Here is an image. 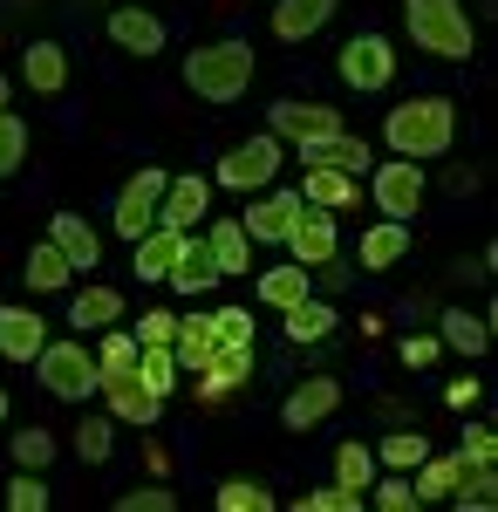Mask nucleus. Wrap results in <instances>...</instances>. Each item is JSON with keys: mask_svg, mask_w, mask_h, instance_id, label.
Listing matches in <instances>:
<instances>
[{"mask_svg": "<svg viewBox=\"0 0 498 512\" xmlns=\"http://www.w3.org/2000/svg\"><path fill=\"white\" fill-rule=\"evenodd\" d=\"M403 253H410V226H403V219H383V226H369V233H362V246H355L362 274H383V267H396Z\"/></svg>", "mask_w": 498, "mask_h": 512, "instance_id": "4be33fe9", "label": "nucleus"}, {"mask_svg": "<svg viewBox=\"0 0 498 512\" xmlns=\"http://www.w3.org/2000/svg\"><path fill=\"white\" fill-rule=\"evenodd\" d=\"M437 342H444V349H458V355H485L492 328H485L478 315H464V308H451V315H444V335H437Z\"/></svg>", "mask_w": 498, "mask_h": 512, "instance_id": "c9c22d12", "label": "nucleus"}, {"mask_svg": "<svg viewBox=\"0 0 498 512\" xmlns=\"http://www.w3.org/2000/svg\"><path fill=\"white\" fill-rule=\"evenodd\" d=\"M41 342H48V321L28 315V308H0V355L7 362H35Z\"/></svg>", "mask_w": 498, "mask_h": 512, "instance_id": "aec40b11", "label": "nucleus"}, {"mask_svg": "<svg viewBox=\"0 0 498 512\" xmlns=\"http://www.w3.org/2000/svg\"><path fill=\"white\" fill-rule=\"evenodd\" d=\"M464 458H478V465H492V458H498V431H492V424H464Z\"/></svg>", "mask_w": 498, "mask_h": 512, "instance_id": "de8ad7c7", "label": "nucleus"}, {"mask_svg": "<svg viewBox=\"0 0 498 512\" xmlns=\"http://www.w3.org/2000/svg\"><path fill=\"white\" fill-rule=\"evenodd\" d=\"M48 239L62 246V260H69L76 274H89V267L103 260V239L82 226V212H55V219H48Z\"/></svg>", "mask_w": 498, "mask_h": 512, "instance_id": "6ab92c4d", "label": "nucleus"}, {"mask_svg": "<svg viewBox=\"0 0 498 512\" xmlns=\"http://www.w3.org/2000/svg\"><path fill=\"white\" fill-rule=\"evenodd\" d=\"M246 82H253V48L246 41H212V48L185 55V89L205 96V103H239Z\"/></svg>", "mask_w": 498, "mask_h": 512, "instance_id": "f03ea898", "label": "nucleus"}, {"mask_svg": "<svg viewBox=\"0 0 498 512\" xmlns=\"http://www.w3.org/2000/svg\"><path fill=\"white\" fill-rule=\"evenodd\" d=\"M458 472H464V451L458 458H423L410 485H417V499H451L458 492Z\"/></svg>", "mask_w": 498, "mask_h": 512, "instance_id": "f704fd0d", "label": "nucleus"}, {"mask_svg": "<svg viewBox=\"0 0 498 512\" xmlns=\"http://www.w3.org/2000/svg\"><path fill=\"white\" fill-rule=\"evenodd\" d=\"M437 349H444L437 335H410V342H403V362H410V369H430V362H437Z\"/></svg>", "mask_w": 498, "mask_h": 512, "instance_id": "8fccbe9b", "label": "nucleus"}, {"mask_svg": "<svg viewBox=\"0 0 498 512\" xmlns=\"http://www.w3.org/2000/svg\"><path fill=\"white\" fill-rule=\"evenodd\" d=\"M307 294H314V280L301 274V260H294V267L260 274V301H267V308H294V301H307Z\"/></svg>", "mask_w": 498, "mask_h": 512, "instance_id": "2f4dec72", "label": "nucleus"}, {"mask_svg": "<svg viewBox=\"0 0 498 512\" xmlns=\"http://www.w3.org/2000/svg\"><path fill=\"white\" fill-rule=\"evenodd\" d=\"M164 185H171V171H157V164H137V178L116 192V233L123 239H144L157 226V198H164Z\"/></svg>", "mask_w": 498, "mask_h": 512, "instance_id": "0eeeda50", "label": "nucleus"}, {"mask_svg": "<svg viewBox=\"0 0 498 512\" xmlns=\"http://www.w3.org/2000/svg\"><path fill=\"white\" fill-rule=\"evenodd\" d=\"M28 158V117L21 110H0V178H14Z\"/></svg>", "mask_w": 498, "mask_h": 512, "instance_id": "4c0bfd02", "label": "nucleus"}, {"mask_svg": "<svg viewBox=\"0 0 498 512\" xmlns=\"http://www.w3.org/2000/svg\"><path fill=\"white\" fill-rule=\"evenodd\" d=\"M116 315H123V294L116 287H82L76 301H69V328H82V335H103Z\"/></svg>", "mask_w": 498, "mask_h": 512, "instance_id": "393cba45", "label": "nucleus"}, {"mask_svg": "<svg viewBox=\"0 0 498 512\" xmlns=\"http://www.w3.org/2000/svg\"><path fill=\"white\" fill-rule=\"evenodd\" d=\"M369 492H376V506H383V512H410V506H423V499H417V485H410L403 472L383 478V485H369Z\"/></svg>", "mask_w": 498, "mask_h": 512, "instance_id": "49530a36", "label": "nucleus"}, {"mask_svg": "<svg viewBox=\"0 0 498 512\" xmlns=\"http://www.w3.org/2000/svg\"><path fill=\"white\" fill-rule=\"evenodd\" d=\"M96 390L110 396V417H123V424H137V431L164 417V396H151L144 383H137V376H130V369H123V376H103Z\"/></svg>", "mask_w": 498, "mask_h": 512, "instance_id": "4468645a", "label": "nucleus"}, {"mask_svg": "<svg viewBox=\"0 0 498 512\" xmlns=\"http://www.w3.org/2000/svg\"><path fill=\"white\" fill-rule=\"evenodd\" d=\"M137 349H144V342H137V335H130V328H103V342H96V369H103V376H123V369H137Z\"/></svg>", "mask_w": 498, "mask_h": 512, "instance_id": "72a5a7b5", "label": "nucleus"}, {"mask_svg": "<svg viewBox=\"0 0 498 512\" xmlns=\"http://www.w3.org/2000/svg\"><path fill=\"white\" fill-rule=\"evenodd\" d=\"M369 198H376V212L383 219H417V205H423V171L410 158H396V164H376V178H369Z\"/></svg>", "mask_w": 498, "mask_h": 512, "instance_id": "6e6552de", "label": "nucleus"}, {"mask_svg": "<svg viewBox=\"0 0 498 512\" xmlns=\"http://www.w3.org/2000/svg\"><path fill=\"white\" fill-rule=\"evenodd\" d=\"M110 41L116 48H123V55H137V62H144V55H164V21H157V14H144V7H116L110 14Z\"/></svg>", "mask_w": 498, "mask_h": 512, "instance_id": "2eb2a0df", "label": "nucleus"}, {"mask_svg": "<svg viewBox=\"0 0 498 512\" xmlns=\"http://www.w3.org/2000/svg\"><path fill=\"white\" fill-rule=\"evenodd\" d=\"M342 82L348 89H389L396 82V48L383 35H355L342 48Z\"/></svg>", "mask_w": 498, "mask_h": 512, "instance_id": "9b49d317", "label": "nucleus"}, {"mask_svg": "<svg viewBox=\"0 0 498 512\" xmlns=\"http://www.w3.org/2000/svg\"><path fill=\"white\" fill-rule=\"evenodd\" d=\"M362 198V178H348V171H335V164H307L301 178V205H321V212H348Z\"/></svg>", "mask_w": 498, "mask_h": 512, "instance_id": "dca6fc26", "label": "nucleus"}, {"mask_svg": "<svg viewBox=\"0 0 498 512\" xmlns=\"http://www.w3.org/2000/svg\"><path fill=\"white\" fill-rule=\"evenodd\" d=\"M7 96H14V82H7V76H0V110H7Z\"/></svg>", "mask_w": 498, "mask_h": 512, "instance_id": "603ef678", "label": "nucleus"}, {"mask_svg": "<svg viewBox=\"0 0 498 512\" xmlns=\"http://www.w3.org/2000/svg\"><path fill=\"white\" fill-rule=\"evenodd\" d=\"M246 376H253V342H246V349H219V355H212V369H198V390L219 403V396H232Z\"/></svg>", "mask_w": 498, "mask_h": 512, "instance_id": "b1692460", "label": "nucleus"}, {"mask_svg": "<svg viewBox=\"0 0 498 512\" xmlns=\"http://www.w3.org/2000/svg\"><path fill=\"white\" fill-rule=\"evenodd\" d=\"M130 376H137V383H144L151 396H171L185 369H178V355L164 349V342H144V349H137V369H130Z\"/></svg>", "mask_w": 498, "mask_h": 512, "instance_id": "cd10ccee", "label": "nucleus"}, {"mask_svg": "<svg viewBox=\"0 0 498 512\" xmlns=\"http://www.w3.org/2000/svg\"><path fill=\"white\" fill-rule=\"evenodd\" d=\"M130 246H137V280H164V274H171V260H178V246H185V233L151 226L144 239H130Z\"/></svg>", "mask_w": 498, "mask_h": 512, "instance_id": "bb28decb", "label": "nucleus"}, {"mask_svg": "<svg viewBox=\"0 0 498 512\" xmlns=\"http://www.w3.org/2000/svg\"><path fill=\"white\" fill-rule=\"evenodd\" d=\"M171 355H178V369H212V355H219V335H212V315H178V335H171Z\"/></svg>", "mask_w": 498, "mask_h": 512, "instance_id": "412c9836", "label": "nucleus"}, {"mask_svg": "<svg viewBox=\"0 0 498 512\" xmlns=\"http://www.w3.org/2000/svg\"><path fill=\"white\" fill-rule=\"evenodd\" d=\"M362 506V492H348V485H321V492H301V512H355Z\"/></svg>", "mask_w": 498, "mask_h": 512, "instance_id": "a18cd8bd", "label": "nucleus"}, {"mask_svg": "<svg viewBox=\"0 0 498 512\" xmlns=\"http://www.w3.org/2000/svg\"><path fill=\"white\" fill-rule=\"evenodd\" d=\"M294 212H301V192H267V198H253V205H246V219H239V226H246L253 246H280L287 226H294Z\"/></svg>", "mask_w": 498, "mask_h": 512, "instance_id": "f8f14e48", "label": "nucleus"}, {"mask_svg": "<svg viewBox=\"0 0 498 512\" xmlns=\"http://www.w3.org/2000/svg\"><path fill=\"white\" fill-rule=\"evenodd\" d=\"M267 506H273L267 485H246V478H226L219 485V512H267Z\"/></svg>", "mask_w": 498, "mask_h": 512, "instance_id": "79ce46f5", "label": "nucleus"}, {"mask_svg": "<svg viewBox=\"0 0 498 512\" xmlns=\"http://www.w3.org/2000/svg\"><path fill=\"white\" fill-rule=\"evenodd\" d=\"M280 315H287V342H328V335L342 328V315H335L328 301H314V294L294 301V308H280Z\"/></svg>", "mask_w": 498, "mask_h": 512, "instance_id": "a878e982", "label": "nucleus"}, {"mask_svg": "<svg viewBox=\"0 0 498 512\" xmlns=\"http://www.w3.org/2000/svg\"><path fill=\"white\" fill-rule=\"evenodd\" d=\"M423 458H430V437H417V431H389L376 444V465H389V472H417Z\"/></svg>", "mask_w": 498, "mask_h": 512, "instance_id": "473e14b6", "label": "nucleus"}, {"mask_svg": "<svg viewBox=\"0 0 498 512\" xmlns=\"http://www.w3.org/2000/svg\"><path fill=\"white\" fill-rule=\"evenodd\" d=\"M21 76H28L35 96H62V89H69V48H62V41H28Z\"/></svg>", "mask_w": 498, "mask_h": 512, "instance_id": "f3484780", "label": "nucleus"}, {"mask_svg": "<svg viewBox=\"0 0 498 512\" xmlns=\"http://www.w3.org/2000/svg\"><path fill=\"white\" fill-rule=\"evenodd\" d=\"M403 21H410V41L437 62H464L471 55V14L464 0H403Z\"/></svg>", "mask_w": 498, "mask_h": 512, "instance_id": "7ed1b4c3", "label": "nucleus"}, {"mask_svg": "<svg viewBox=\"0 0 498 512\" xmlns=\"http://www.w3.org/2000/svg\"><path fill=\"white\" fill-rule=\"evenodd\" d=\"M205 198H212V178H198V171L171 178V185H164V198H157V226L185 233L192 219H205Z\"/></svg>", "mask_w": 498, "mask_h": 512, "instance_id": "ddd939ff", "label": "nucleus"}, {"mask_svg": "<svg viewBox=\"0 0 498 512\" xmlns=\"http://www.w3.org/2000/svg\"><path fill=\"white\" fill-rule=\"evenodd\" d=\"M110 444H116L110 417H82V424H76V458H82V465H103V458H110Z\"/></svg>", "mask_w": 498, "mask_h": 512, "instance_id": "58836bf2", "label": "nucleus"}, {"mask_svg": "<svg viewBox=\"0 0 498 512\" xmlns=\"http://www.w3.org/2000/svg\"><path fill=\"white\" fill-rule=\"evenodd\" d=\"M280 246H287V253H294L301 267H328V260L342 253V233H335V212H321V205H301Z\"/></svg>", "mask_w": 498, "mask_h": 512, "instance_id": "1a4fd4ad", "label": "nucleus"}, {"mask_svg": "<svg viewBox=\"0 0 498 512\" xmlns=\"http://www.w3.org/2000/svg\"><path fill=\"white\" fill-rule=\"evenodd\" d=\"M7 444H14V465H21V472H41V465L55 458V437L35 431V424H28V431H14Z\"/></svg>", "mask_w": 498, "mask_h": 512, "instance_id": "a19ab883", "label": "nucleus"}, {"mask_svg": "<svg viewBox=\"0 0 498 512\" xmlns=\"http://www.w3.org/2000/svg\"><path fill=\"white\" fill-rule=\"evenodd\" d=\"M478 390H485V383L458 376V383H444V403H451V410H471V403H478Z\"/></svg>", "mask_w": 498, "mask_h": 512, "instance_id": "3c124183", "label": "nucleus"}, {"mask_svg": "<svg viewBox=\"0 0 498 512\" xmlns=\"http://www.w3.org/2000/svg\"><path fill=\"white\" fill-rule=\"evenodd\" d=\"M212 335H219V349H246L253 342V315L246 308H219L212 315Z\"/></svg>", "mask_w": 498, "mask_h": 512, "instance_id": "37998d69", "label": "nucleus"}, {"mask_svg": "<svg viewBox=\"0 0 498 512\" xmlns=\"http://www.w3.org/2000/svg\"><path fill=\"white\" fill-rule=\"evenodd\" d=\"M383 137L396 158H444L458 137V103L451 96H410L403 110H389Z\"/></svg>", "mask_w": 498, "mask_h": 512, "instance_id": "f257e3e1", "label": "nucleus"}, {"mask_svg": "<svg viewBox=\"0 0 498 512\" xmlns=\"http://www.w3.org/2000/svg\"><path fill=\"white\" fill-rule=\"evenodd\" d=\"M0 424H7V396H0Z\"/></svg>", "mask_w": 498, "mask_h": 512, "instance_id": "864d4df0", "label": "nucleus"}, {"mask_svg": "<svg viewBox=\"0 0 498 512\" xmlns=\"http://www.w3.org/2000/svg\"><path fill=\"white\" fill-rule=\"evenodd\" d=\"M205 246H212L219 274H246V260H253V239H246V226H239V219H219V226L205 233Z\"/></svg>", "mask_w": 498, "mask_h": 512, "instance_id": "c85d7f7f", "label": "nucleus"}, {"mask_svg": "<svg viewBox=\"0 0 498 512\" xmlns=\"http://www.w3.org/2000/svg\"><path fill=\"white\" fill-rule=\"evenodd\" d=\"M171 335H178V315H171V308H151V315L137 321V342H164V349H171Z\"/></svg>", "mask_w": 498, "mask_h": 512, "instance_id": "09e8293b", "label": "nucleus"}, {"mask_svg": "<svg viewBox=\"0 0 498 512\" xmlns=\"http://www.w3.org/2000/svg\"><path fill=\"white\" fill-rule=\"evenodd\" d=\"M335 410H342V383H335V376H307V383L287 390L280 424H287V431H314V424H328Z\"/></svg>", "mask_w": 498, "mask_h": 512, "instance_id": "9d476101", "label": "nucleus"}, {"mask_svg": "<svg viewBox=\"0 0 498 512\" xmlns=\"http://www.w3.org/2000/svg\"><path fill=\"white\" fill-rule=\"evenodd\" d=\"M0 499H7L14 512H41V506H48V485H41V472H21L7 492H0Z\"/></svg>", "mask_w": 498, "mask_h": 512, "instance_id": "c03bdc74", "label": "nucleus"}, {"mask_svg": "<svg viewBox=\"0 0 498 512\" xmlns=\"http://www.w3.org/2000/svg\"><path fill=\"white\" fill-rule=\"evenodd\" d=\"M307 164H335V171H348V178H362V171H369V144H362V137H328V144H314V151H301Z\"/></svg>", "mask_w": 498, "mask_h": 512, "instance_id": "c756f323", "label": "nucleus"}, {"mask_svg": "<svg viewBox=\"0 0 498 512\" xmlns=\"http://www.w3.org/2000/svg\"><path fill=\"white\" fill-rule=\"evenodd\" d=\"M171 287H178V294H212V287H219V260H212V246H205V239H185V246H178V260H171Z\"/></svg>", "mask_w": 498, "mask_h": 512, "instance_id": "a211bd4d", "label": "nucleus"}, {"mask_svg": "<svg viewBox=\"0 0 498 512\" xmlns=\"http://www.w3.org/2000/svg\"><path fill=\"white\" fill-rule=\"evenodd\" d=\"M35 376H41V390L62 396V403H82V396L103 383V369H96V349H82V342H41Z\"/></svg>", "mask_w": 498, "mask_h": 512, "instance_id": "20e7f679", "label": "nucleus"}, {"mask_svg": "<svg viewBox=\"0 0 498 512\" xmlns=\"http://www.w3.org/2000/svg\"><path fill=\"white\" fill-rule=\"evenodd\" d=\"M267 130L280 137V144H301V151H314V144H328V137H342L348 123H342V110H328V103H273L267 110Z\"/></svg>", "mask_w": 498, "mask_h": 512, "instance_id": "39448f33", "label": "nucleus"}, {"mask_svg": "<svg viewBox=\"0 0 498 512\" xmlns=\"http://www.w3.org/2000/svg\"><path fill=\"white\" fill-rule=\"evenodd\" d=\"M110 506L116 512H178V492L171 485H130V492H116Z\"/></svg>", "mask_w": 498, "mask_h": 512, "instance_id": "ea45409f", "label": "nucleus"}, {"mask_svg": "<svg viewBox=\"0 0 498 512\" xmlns=\"http://www.w3.org/2000/svg\"><path fill=\"white\" fill-rule=\"evenodd\" d=\"M335 485L369 492V485H376V451H369V444H342V451H335Z\"/></svg>", "mask_w": 498, "mask_h": 512, "instance_id": "e433bc0d", "label": "nucleus"}, {"mask_svg": "<svg viewBox=\"0 0 498 512\" xmlns=\"http://www.w3.org/2000/svg\"><path fill=\"white\" fill-rule=\"evenodd\" d=\"M328 14H335V0H273V35L280 41H307L328 28Z\"/></svg>", "mask_w": 498, "mask_h": 512, "instance_id": "5701e85b", "label": "nucleus"}, {"mask_svg": "<svg viewBox=\"0 0 498 512\" xmlns=\"http://www.w3.org/2000/svg\"><path fill=\"white\" fill-rule=\"evenodd\" d=\"M273 171H280V137H246L239 151H226L219 158V171H212V185H226V192H267Z\"/></svg>", "mask_w": 498, "mask_h": 512, "instance_id": "423d86ee", "label": "nucleus"}, {"mask_svg": "<svg viewBox=\"0 0 498 512\" xmlns=\"http://www.w3.org/2000/svg\"><path fill=\"white\" fill-rule=\"evenodd\" d=\"M69 260H62V246L55 239H41V246H28V287H41V294H55V287H69Z\"/></svg>", "mask_w": 498, "mask_h": 512, "instance_id": "7c9ffc66", "label": "nucleus"}]
</instances>
